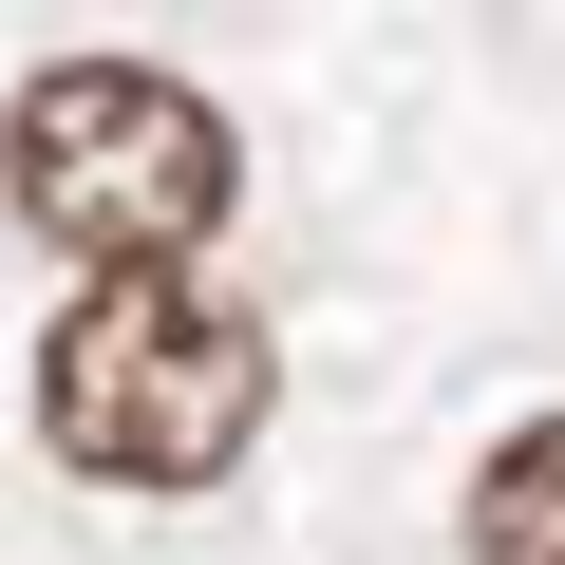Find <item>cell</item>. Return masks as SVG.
<instances>
[{"label": "cell", "instance_id": "1", "mask_svg": "<svg viewBox=\"0 0 565 565\" xmlns=\"http://www.w3.org/2000/svg\"><path fill=\"white\" fill-rule=\"evenodd\" d=\"M264 415H282V340L189 264H114L39 321V452L76 490H226Z\"/></svg>", "mask_w": 565, "mask_h": 565}, {"label": "cell", "instance_id": "2", "mask_svg": "<svg viewBox=\"0 0 565 565\" xmlns=\"http://www.w3.org/2000/svg\"><path fill=\"white\" fill-rule=\"evenodd\" d=\"M245 189V132L207 114V76L170 57H39L0 95V207L39 245H76V282L114 264H189Z\"/></svg>", "mask_w": 565, "mask_h": 565}, {"label": "cell", "instance_id": "3", "mask_svg": "<svg viewBox=\"0 0 565 565\" xmlns=\"http://www.w3.org/2000/svg\"><path fill=\"white\" fill-rule=\"evenodd\" d=\"M452 546H471V565H565V415H527V434H490V471H471V509H452Z\"/></svg>", "mask_w": 565, "mask_h": 565}]
</instances>
